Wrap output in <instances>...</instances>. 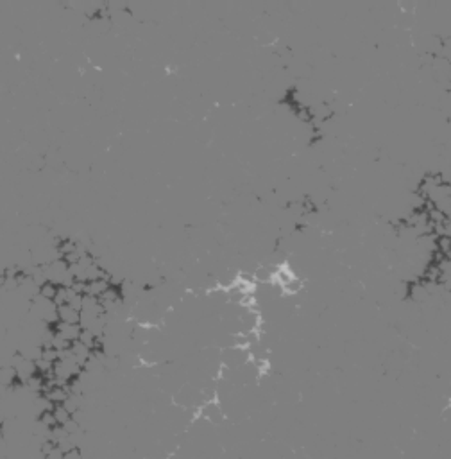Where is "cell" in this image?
<instances>
[{
    "mask_svg": "<svg viewBox=\"0 0 451 459\" xmlns=\"http://www.w3.org/2000/svg\"><path fill=\"white\" fill-rule=\"evenodd\" d=\"M200 416H204V418L208 420V422H212V424H220V422L224 420L222 409H220V406L217 404V400L202 404V407H200Z\"/></svg>",
    "mask_w": 451,
    "mask_h": 459,
    "instance_id": "obj_1",
    "label": "cell"
},
{
    "mask_svg": "<svg viewBox=\"0 0 451 459\" xmlns=\"http://www.w3.org/2000/svg\"><path fill=\"white\" fill-rule=\"evenodd\" d=\"M83 328L79 327V325H68V323H63L59 321L54 327V332L59 334L61 337H65L67 341H70V343H75V341H79V334Z\"/></svg>",
    "mask_w": 451,
    "mask_h": 459,
    "instance_id": "obj_2",
    "label": "cell"
},
{
    "mask_svg": "<svg viewBox=\"0 0 451 459\" xmlns=\"http://www.w3.org/2000/svg\"><path fill=\"white\" fill-rule=\"evenodd\" d=\"M57 316H59V321L68 323V325H79L81 323V312L68 303L57 307Z\"/></svg>",
    "mask_w": 451,
    "mask_h": 459,
    "instance_id": "obj_3",
    "label": "cell"
},
{
    "mask_svg": "<svg viewBox=\"0 0 451 459\" xmlns=\"http://www.w3.org/2000/svg\"><path fill=\"white\" fill-rule=\"evenodd\" d=\"M109 287H111V282H109V278H100V280H95V282H90V283H88L86 294L99 300L104 293H106V291H108Z\"/></svg>",
    "mask_w": 451,
    "mask_h": 459,
    "instance_id": "obj_4",
    "label": "cell"
},
{
    "mask_svg": "<svg viewBox=\"0 0 451 459\" xmlns=\"http://www.w3.org/2000/svg\"><path fill=\"white\" fill-rule=\"evenodd\" d=\"M0 380H2V386H4V388H11V386H15V382H20V380H18L17 370H15L11 364H9V366H2Z\"/></svg>",
    "mask_w": 451,
    "mask_h": 459,
    "instance_id": "obj_5",
    "label": "cell"
},
{
    "mask_svg": "<svg viewBox=\"0 0 451 459\" xmlns=\"http://www.w3.org/2000/svg\"><path fill=\"white\" fill-rule=\"evenodd\" d=\"M52 413H54V416H56L57 424H59V425H65L67 422H70V420H72V416H74V414L70 413L68 409L65 407L63 404H61V406H54Z\"/></svg>",
    "mask_w": 451,
    "mask_h": 459,
    "instance_id": "obj_6",
    "label": "cell"
},
{
    "mask_svg": "<svg viewBox=\"0 0 451 459\" xmlns=\"http://www.w3.org/2000/svg\"><path fill=\"white\" fill-rule=\"evenodd\" d=\"M57 289H59V285H54L50 282H47L45 285L40 287V296L45 298L47 301H54V298H56V294H57Z\"/></svg>",
    "mask_w": 451,
    "mask_h": 459,
    "instance_id": "obj_7",
    "label": "cell"
},
{
    "mask_svg": "<svg viewBox=\"0 0 451 459\" xmlns=\"http://www.w3.org/2000/svg\"><path fill=\"white\" fill-rule=\"evenodd\" d=\"M301 287H303V282L299 280L297 276H294L288 283H285V285L281 287V293H285V294H296V293H299L301 291Z\"/></svg>",
    "mask_w": 451,
    "mask_h": 459,
    "instance_id": "obj_8",
    "label": "cell"
}]
</instances>
